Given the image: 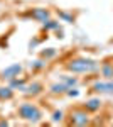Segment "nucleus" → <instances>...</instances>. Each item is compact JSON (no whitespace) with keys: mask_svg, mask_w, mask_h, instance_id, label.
<instances>
[{"mask_svg":"<svg viewBox=\"0 0 113 127\" xmlns=\"http://www.w3.org/2000/svg\"><path fill=\"white\" fill-rule=\"evenodd\" d=\"M100 68L98 61L88 58H74L66 63V69L71 73H94Z\"/></svg>","mask_w":113,"mask_h":127,"instance_id":"nucleus-1","label":"nucleus"},{"mask_svg":"<svg viewBox=\"0 0 113 127\" xmlns=\"http://www.w3.org/2000/svg\"><path fill=\"white\" fill-rule=\"evenodd\" d=\"M19 117L24 119V120H29V122H32V124H37L39 120L42 119V112H41V108L36 107L34 103L24 102L19 107Z\"/></svg>","mask_w":113,"mask_h":127,"instance_id":"nucleus-2","label":"nucleus"},{"mask_svg":"<svg viewBox=\"0 0 113 127\" xmlns=\"http://www.w3.org/2000/svg\"><path fill=\"white\" fill-rule=\"evenodd\" d=\"M69 122L73 126H88L90 124V117H88V110H81V108H76L69 114Z\"/></svg>","mask_w":113,"mask_h":127,"instance_id":"nucleus-3","label":"nucleus"},{"mask_svg":"<svg viewBox=\"0 0 113 127\" xmlns=\"http://www.w3.org/2000/svg\"><path fill=\"white\" fill-rule=\"evenodd\" d=\"M29 17L37 20V22H46V20L51 19V12L47 9H42V7H36V9H32L29 12Z\"/></svg>","mask_w":113,"mask_h":127,"instance_id":"nucleus-4","label":"nucleus"},{"mask_svg":"<svg viewBox=\"0 0 113 127\" xmlns=\"http://www.w3.org/2000/svg\"><path fill=\"white\" fill-rule=\"evenodd\" d=\"M20 73H22V64H10V66H7L5 69H2V78L3 80H14V78H17Z\"/></svg>","mask_w":113,"mask_h":127,"instance_id":"nucleus-5","label":"nucleus"},{"mask_svg":"<svg viewBox=\"0 0 113 127\" xmlns=\"http://www.w3.org/2000/svg\"><path fill=\"white\" fill-rule=\"evenodd\" d=\"M22 92H24L27 97H36V95H39V93L42 92V83H39V81H32V83L25 85Z\"/></svg>","mask_w":113,"mask_h":127,"instance_id":"nucleus-6","label":"nucleus"},{"mask_svg":"<svg viewBox=\"0 0 113 127\" xmlns=\"http://www.w3.org/2000/svg\"><path fill=\"white\" fill-rule=\"evenodd\" d=\"M100 73L105 80H113V63L110 61H103L100 66Z\"/></svg>","mask_w":113,"mask_h":127,"instance_id":"nucleus-7","label":"nucleus"},{"mask_svg":"<svg viewBox=\"0 0 113 127\" xmlns=\"http://www.w3.org/2000/svg\"><path fill=\"white\" fill-rule=\"evenodd\" d=\"M100 107H101L100 98H90L85 103V110H88V112H96V110H100Z\"/></svg>","mask_w":113,"mask_h":127,"instance_id":"nucleus-8","label":"nucleus"},{"mask_svg":"<svg viewBox=\"0 0 113 127\" xmlns=\"http://www.w3.org/2000/svg\"><path fill=\"white\" fill-rule=\"evenodd\" d=\"M49 90H51V93H54V95H64L68 92V87L63 81H59V83H52Z\"/></svg>","mask_w":113,"mask_h":127,"instance_id":"nucleus-9","label":"nucleus"},{"mask_svg":"<svg viewBox=\"0 0 113 127\" xmlns=\"http://www.w3.org/2000/svg\"><path fill=\"white\" fill-rule=\"evenodd\" d=\"M9 87L12 88V90H17V88H19L20 92H22V90H24V87H25V80H22V78H19V76H17V78L10 80V85H9Z\"/></svg>","mask_w":113,"mask_h":127,"instance_id":"nucleus-10","label":"nucleus"},{"mask_svg":"<svg viewBox=\"0 0 113 127\" xmlns=\"http://www.w3.org/2000/svg\"><path fill=\"white\" fill-rule=\"evenodd\" d=\"M14 97V90L10 87H0V100H10Z\"/></svg>","mask_w":113,"mask_h":127,"instance_id":"nucleus-11","label":"nucleus"},{"mask_svg":"<svg viewBox=\"0 0 113 127\" xmlns=\"http://www.w3.org/2000/svg\"><path fill=\"white\" fill-rule=\"evenodd\" d=\"M42 29L44 31H57L59 29V22L57 20H46V22H42Z\"/></svg>","mask_w":113,"mask_h":127,"instance_id":"nucleus-12","label":"nucleus"},{"mask_svg":"<svg viewBox=\"0 0 113 127\" xmlns=\"http://www.w3.org/2000/svg\"><path fill=\"white\" fill-rule=\"evenodd\" d=\"M56 54H57V51L54 48H47L41 51V58H44V59H52V58H56Z\"/></svg>","mask_w":113,"mask_h":127,"instance_id":"nucleus-13","label":"nucleus"},{"mask_svg":"<svg viewBox=\"0 0 113 127\" xmlns=\"http://www.w3.org/2000/svg\"><path fill=\"white\" fill-rule=\"evenodd\" d=\"M61 81H63L68 88H73V87L78 85V78H76V76H64V75H63V76H61Z\"/></svg>","mask_w":113,"mask_h":127,"instance_id":"nucleus-14","label":"nucleus"},{"mask_svg":"<svg viewBox=\"0 0 113 127\" xmlns=\"http://www.w3.org/2000/svg\"><path fill=\"white\" fill-rule=\"evenodd\" d=\"M46 61H47V59H44V58L36 59L34 63H30V68L36 69V71H39V69H44V68H46Z\"/></svg>","mask_w":113,"mask_h":127,"instance_id":"nucleus-15","label":"nucleus"},{"mask_svg":"<svg viewBox=\"0 0 113 127\" xmlns=\"http://www.w3.org/2000/svg\"><path fill=\"white\" fill-rule=\"evenodd\" d=\"M57 15H59V19L64 20V22H73V20H74V17H73L71 14H68V12H63V10H59V12H57Z\"/></svg>","mask_w":113,"mask_h":127,"instance_id":"nucleus-16","label":"nucleus"},{"mask_svg":"<svg viewBox=\"0 0 113 127\" xmlns=\"http://www.w3.org/2000/svg\"><path fill=\"white\" fill-rule=\"evenodd\" d=\"M103 93H113V80L105 81V90H103Z\"/></svg>","mask_w":113,"mask_h":127,"instance_id":"nucleus-17","label":"nucleus"},{"mask_svg":"<svg viewBox=\"0 0 113 127\" xmlns=\"http://www.w3.org/2000/svg\"><path fill=\"white\" fill-rule=\"evenodd\" d=\"M63 117H64V114H63L61 110H56V112L52 114V122H61Z\"/></svg>","mask_w":113,"mask_h":127,"instance_id":"nucleus-18","label":"nucleus"},{"mask_svg":"<svg viewBox=\"0 0 113 127\" xmlns=\"http://www.w3.org/2000/svg\"><path fill=\"white\" fill-rule=\"evenodd\" d=\"M66 95H68V97H78V95H79V90H76L74 87H73V88H68Z\"/></svg>","mask_w":113,"mask_h":127,"instance_id":"nucleus-19","label":"nucleus"},{"mask_svg":"<svg viewBox=\"0 0 113 127\" xmlns=\"http://www.w3.org/2000/svg\"><path fill=\"white\" fill-rule=\"evenodd\" d=\"M37 44H39V39H32V41H30V42H29V48L32 49V48H36Z\"/></svg>","mask_w":113,"mask_h":127,"instance_id":"nucleus-20","label":"nucleus"},{"mask_svg":"<svg viewBox=\"0 0 113 127\" xmlns=\"http://www.w3.org/2000/svg\"><path fill=\"white\" fill-rule=\"evenodd\" d=\"M0 126H9V122L7 120H0Z\"/></svg>","mask_w":113,"mask_h":127,"instance_id":"nucleus-21","label":"nucleus"}]
</instances>
